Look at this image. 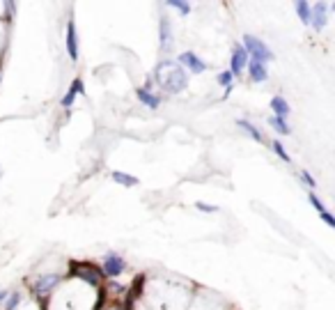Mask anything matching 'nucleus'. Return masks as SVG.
I'll use <instances>...</instances> for the list:
<instances>
[{"label":"nucleus","instance_id":"nucleus-1","mask_svg":"<svg viewBox=\"0 0 335 310\" xmlns=\"http://www.w3.org/2000/svg\"><path fill=\"white\" fill-rule=\"evenodd\" d=\"M156 80L161 83V87H163L165 92H172V95H177V92H181L186 87L184 69L172 67V65H161L159 71H156Z\"/></svg>","mask_w":335,"mask_h":310},{"label":"nucleus","instance_id":"nucleus-2","mask_svg":"<svg viewBox=\"0 0 335 310\" xmlns=\"http://www.w3.org/2000/svg\"><path fill=\"white\" fill-rule=\"evenodd\" d=\"M244 41H246V53L255 58L253 62H262V65H264L266 60H271V58H273V55H271V51L266 49V44H262V41L255 39V37H244Z\"/></svg>","mask_w":335,"mask_h":310},{"label":"nucleus","instance_id":"nucleus-3","mask_svg":"<svg viewBox=\"0 0 335 310\" xmlns=\"http://www.w3.org/2000/svg\"><path fill=\"white\" fill-rule=\"evenodd\" d=\"M124 271V260H122L120 255H115V253H110L108 257H106V264H104V276H117Z\"/></svg>","mask_w":335,"mask_h":310},{"label":"nucleus","instance_id":"nucleus-4","mask_svg":"<svg viewBox=\"0 0 335 310\" xmlns=\"http://www.w3.org/2000/svg\"><path fill=\"white\" fill-rule=\"evenodd\" d=\"M246 65H248V53H246L244 46H236L234 53H232V71L230 74H241Z\"/></svg>","mask_w":335,"mask_h":310},{"label":"nucleus","instance_id":"nucleus-5","mask_svg":"<svg viewBox=\"0 0 335 310\" xmlns=\"http://www.w3.org/2000/svg\"><path fill=\"white\" fill-rule=\"evenodd\" d=\"M181 62H184V65H188V69L195 71V74L205 71V62H202L195 53H184V55H181Z\"/></svg>","mask_w":335,"mask_h":310},{"label":"nucleus","instance_id":"nucleus-6","mask_svg":"<svg viewBox=\"0 0 335 310\" xmlns=\"http://www.w3.org/2000/svg\"><path fill=\"white\" fill-rule=\"evenodd\" d=\"M67 51H69V58L76 60L78 58V49H76V28L74 23L67 25Z\"/></svg>","mask_w":335,"mask_h":310},{"label":"nucleus","instance_id":"nucleus-7","mask_svg":"<svg viewBox=\"0 0 335 310\" xmlns=\"http://www.w3.org/2000/svg\"><path fill=\"white\" fill-rule=\"evenodd\" d=\"M271 108H273L275 115L282 117V120L290 115V106H287V101L282 99V97H273V101H271Z\"/></svg>","mask_w":335,"mask_h":310},{"label":"nucleus","instance_id":"nucleus-8","mask_svg":"<svg viewBox=\"0 0 335 310\" xmlns=\"http://www.w3.org/2000/svg\"><path fill=\"white\" fill-rule=\"evenodd\" d=\"M161 49L168 51L172 49V35H170V28H168V21L161 19Z\"/></svg>","mask_w":335,"mask_h":310},{"label":"nucleus","instance_id":"nucleus-9","mask_svg":"<svg viewBox=\"0 0 335 310\" xmlns=\"http://www.w3.org/2000/svg\"><path fill=\"white\" fill-rule=\"evenodd\" d=\"M250 78L253 80H266L269 78V74H266V67L262 65V62H250Z\"/></svg>","mask_w":335,"mask_h":310},{"label":"nucleus","instance_id":"nucleus-10","mask_svg":"<svg viewBox=\"0 0 335 310\" xmlns=\"http://www.w3.org/2000/svg\"><path fill=\"white\" fill-rule=\"evenodd\" d=\"M58 283V276H44V278L37 283V294H49L51 287Z\"/></svg>","mask_w":335,"mask_h":310},{"label":"nucleus","instance_id":"nucleus-11","mask_svg":"<svg viewBox=\"0 0 335 310\" xmlns=\"http://www.w3.org/2000/svg\"><path fill=\"white\" fill-rule=\"evenodd\" d=\"M78 92H83V80H80V78H76L74 83H71L69 95H67L65 99H62V106H65V108H69V106H71V101H74V97L78 95Z\"/></svg>","mask_w":335,"mask_h":310},{"label":"nucleus","instance_id":"nucleus-12","mask_svg":"<svg viewBox=\"0 0 335 310\" xmlns=\"http://www.w3.org/2000/svg\"><path fill=\"white\" fill-rule=\"evenodd\" d=\"M312 23H315V28H324V23H326V5L324 3H319V5L315 7V19H312Z\"/></svg>","mask_w":335,"mask_h":310},{"label":"nucleus","instance_id":"nucleus-13","mask_svg":"<svg viewBox=\"0 0 335 310\" xmlns=\"http://www.w3.org/2000/svg\"><path fill=\"white\" fill-rule=\"evenodd\" d=\"M138 99H140L145 106H150V108H156V106H159V99H156L154 95H150V92H145V90H138Z\"/></svg>","mask_w":335,"mask_h":310},{"label":"nucleus","instance_id":"nucleus-14","mask_svg":"<svg viewBox=\"0 0 335 310\" xmlns=\"http://www.w3.org/2000/svg\"><path fill=\"white\" fill-rule=\"evenodd\" d=\"M113 180L120 182V184H124V186H135V184H138V180H135V177L124 175V172H113Z\"/></svg>","mask_w":335,"mask_h":310},{"label":"nucleus","instance_id":"nucleus-15","mask_svg":"<svg viewBox=\"0 0 335 310\" xmlns=\"http://www.w3.org/2000/svg\"><path fill=\"white\" fill-rule=\"evenodd\" d=\"M296 12H299L301 21L310 23V5H308V3H296Z\"/></svg>","mask_w":335,"mask_h":310},{"label":"nucleus","instance_id":"nucleus-16","mask_svg":"<svg viewBox=\"0 0 335 310\" xmlns=\"http://www.w3.org/2000/svg\"><path fill=\"white\" fill-rule=\"evenodd\" d=\"M239 126H244V129L248 131V134L253 136V138H255V140H262V134H260V131H257L253 124H250V122H244V120H241V122H239Z\"/></svg>","mask_w":335,"mask_h":310},{"label":"nucleus","instance_id":"nucleus-17","mask_svg":"<svg viewBox=\"0 0 335 310\" xmlns=\"http://www.w3.org/2000/svg\"><path fill=\"white\" fill-rule=\"evenodd\" d=\"M271 124L280 131V134H290V126H287V122L282 120V117H273V120H271Z\"/></svg>","mask_w":335,"mask_h":310},{"label":"nucleus","instance_id":"nucleus-18","mask_svg":"<svg viewBox=\"0 0 335 310\" xmlns=\"http://www.w3.org/2000/svg\"><path fill=\"white\" fill-rule=\"evenodd\" d=\"M273 150H275V154L280 156L282 161H290V156H287V152L282 150V145H280V143H278V140H275V143H273Z\"/></svg>","mask_w":335,"mask_h":310},{"label":"nucleus","instance_id":"nucleus-19","mask_svg":"<svg viewBox=\"0 0 335 310\" xmlns=\"http://www.w3.org/2000/svg\"><path fill=\"white\" fill-rule=\"evenodd\" d=\"M170 5H172V7H177L179 12H184V14H188V10H190V5H186V3H179V0H172Z\"/></svg>","mask_w":335,"mask_h":310},{"label":"nucleus","instance_id":"nucleus-20","mask_svg":"<svg viewBox=\"0 0 335 310\" xmlns=\"http://www.w3.org/2000/svg\"><path fill=\"white\" fill-rule=\"evenodd\" d=\"M218 83H223V85H230V83H232V74H230V71L220 74V76H218Z\"/></svg>","mask_w":335,"mask_h":310},{"label":"nucleus","instance_id":"nucleus-21","mask_svg":"<svg viewBox=\"0 0 335 310\" xmlns=\"http://www.w3.org/2000/svg\"><path fill=\"white\" fill-rule=\"evenodd\" d=\"M16 303H19V294H12V296H10V301H7V305H5V308H7V310H14V308H16Z\"/></svg>","mask_w":335,"mask_h":310},{"label":"nucleus","instance_id":"nucleus-22","mask_svg":"<svg viewBox=\"0 0 335 310\" xmlns=\"http://www.w3.org/2000/svg\"><path fill=\"white\" fill-rule=\"evenodd\" d=\"M310 202H312V207H317L319 211H326V209H324V205H321V202L317 200V195H310Z\"/></svg>","mask_w":335,"mask_h":310},{"label":"nucleus","instance_id":"nucleus-23","mask_svg":"<svg viewBox=\"0 0 335 310\" xmlns=\"http://www.w3.org/2000/svg\"><path fill=\"white\" fill-rule=\"evenodd\" d=\"M321 216H324V220H326V223H328V225H330V228H333V225H335V220H333V216H330V214H328V211H321Z\"/></svg>","mask_w":335,"mask_h":310},{"label":"nucleus","instance_id":"nucleus-24","mask_svg":"<svg viewBox=\"0 0 335 310\" xmlns=\"http://www.w3.org/2000/svg\"><path fill=\"white\" fill-rule=\"evenodd\" d=\"M303 180H305V182H308V184H310V186H312V184H315V182H312V177H310V175H308V172H303Z\"/></svg>","mask_w":335,"mask_h":310},{"label":"nucleus","instance_id":"nucleus-25","mask_svg":"<svg viewBox=\"0 0 335 310\" xmlns=\"http://www.w3.org/2000/svg\"><path fill=\"white\" fill-rule=\"evenodd\" d=\"M200 209H205V211H214V207H209V205H198Z\"/></svg>","mask_w":335,"mask_h":310}]
</instances>
